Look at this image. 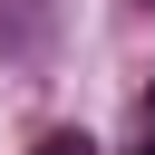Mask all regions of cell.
I'll list each match as a JSON object with an SVG mask.
<instances>
[{
    "label": "cell",
    "mask_w": 155,
    "mask_h": 155,
    "mask_svg": "<svg viewBox=\"0 0 155 155\" xmlns=\"http://www.w3.org/2000/svg\"><path fill=\"white\" fill-rule=\"evenodd\" d=\"M29 155H87V136H48V145H29Z\"/></svg>",
    "instance_id": "cell-1"
},
{
    "label": "cell",
    "mask_w": 155,
    "mask_h": 155,
    "mask_svg": "<svg viewBox=\"0 0 155 155\" xmlns=\"http://www.w3.org/2000/svg\"><path fill=\"white\" fill-rule=\"evenodd\" d=\"M145 116H155V87H145Z\"/></svg>",
    "instance_id": "cell-2"
},
{
    "label": "cell",
    "mask_w": 155,
    "mask_h": 155,
    "mask_svg": "<svg viewBox=\"0 0 155 155\" xmlns=\"http://www.w3.org/2000/svg\"><path fill=\"white\" fill-rule=\"evenodd\" d=\"M145 155H155V145H145Z\"/></svg>",
    "instance_id": "cell-3"
}]
</instances>
